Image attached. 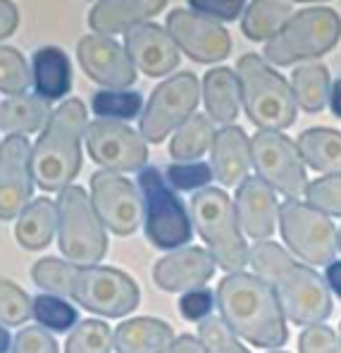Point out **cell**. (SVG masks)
Listing matches in <instances>:
<instances>
[{
  "mask_svg": "<svg viewBox=\"0 0 341 353\" xmlns=\"http://www.w3.org/2000/svg\"><path fill=\"white\" fill-rule=\"evenodd\" d=\"M258 277H262L275 292L284 315L293 325H322L332 315L329 284L315 270L296 263L279 243L256 241L248 253Z\"/></svg>",
  "mask_w": 341,
  "mask_h": 353,
  "instance_id": "obj_1",
  "label": "cell"
},
{
  "mask_svg": "<svg viewBox=\"0 0 341 353\" xmlns=\"http://www.w3.org/2000/svg\"><path fill=\"white\" fill-rule=\"evenodd\" d=\"M222 323L258 349H279L289 341L287 315L272 287L258 274L231 272L217 287Z\"/></svg>",
  "mask_w": 341,
  "mask_h": 353,
  "instance_id": "obj_2",
  "label": "cell"
},
{
  "mask_svg": "<svg viewBox=\"0 0 341 353\" xmlns=\"http://www.w3.org/2000/svg\"><path fill=\"white\" fill-rule=\"evenodd\" d=\"M86 105L79 98L62 103L50 115L41 137L31 146V172L43 191L72 186L81 170V139L86 137Z\"/></svg>",
  "mask_w": 341,
  "mask_h": 353,
  "instance_id": "obj_3",
  "label": "cell"
},
{
  "mask_svg": "<svg viewBox=\"0 0 341 353\" xmlns=\"http://www.w3.org/2000/svg\"><path fill=\"white\" fill-rule=\"evenodd\" d=\"M241 86V105L260 132H284L296 122V98L279 72L272 70L260 55H241L236 62Z\"/></svg>",
  "mask_w": 341,
  "mask_h": 353,
  "instance_id": "obj_4",
  "label": "cell"
},
{
  "mask_svg": "<svg viewBox=\"0 0 341 353\" xmlns=\"http://www.w3.org/2000/svg\"><path fill=\"white\" fill-rule=\"evenodd\" d=\"M191 217L200 239L208 243L210 256L225 272H241L251 248L241 234L234 201L215 186H205L191 199Z\"/></svg>",
  "mask_w": 341,
  "mask_h": 353,
  "instance_id": "obj_5",
  "label": "cell"
},
{
  "mask_svg": "<svg viewBox=\"0 0 341 353\" xmlns=\"http://www.w3.org/2000/svg\"><path fill=\"white\" fill-rule=\"evenodd\" d=\"M341 36V17L332 8H306L289 17V22L265 43V60L272 65L320 58L337 46Z\"/></svg>",
  "mask_w": 341,
  "mask_h": 353,
  "instance_id": "obj_6",
  "label": "cell"
},
{
  "mask_svg": "<svg viewBox=\"0 0 341 353\" xmlns=\"http://www.w3.org/2000/svg\"><path fill=\"white\" fill-rule=\"evenodd\" d=\"M58 243L62 256L79 268L98 265L105 258L107 236L91 199L81 186H67L58 196Z\"/></svg>",
  "mask_w": 341,
  "mask_h": 353,
  "instance_id": "obj_7",
  "label": "cell"
},
{
  "mask_svg": "<svg viewBox=\"0 0 341 353\" xmlns=\"http://www.w3.org/2000/svg\"><path fill=\"white\" fill-rule=\"evenodd\" d=\"M138 186L143 196V222H146V236L153 246L163 251H172L189 243L194 227L186 215V208L177 199L167 181L163 179L158 168H143L138 172Z\"/></svg>",
  "mask_w": 341,
  "mask_h": 353,
  "instance_id": "obj_8",
  "label": "cell"
},
{
  "mask_svg": "<svg viewBox=\"0 0 341 353\" xmlns=\"http://www.w3.org/2000/svg\"><path fill=\"white\" fill-rule=\"evenodd\" d=\"M251 163L258 176L289 201H298L308 191L301 150L282 132H258L251 139Z\"/></svg>",
  "mask_w": 341,
  "mask_h": 353,
  "instance_id": "obj_9",
  "label": "cell"
},
{
  "mask_svg": "<svg viewBox=\"0 0 341 353\" xmlns=\"http://www.w3.org/2000/svg\"><path fill=\"white\" fill-rule=\"evenodd\" d=\"M279 230L287 246L310 265L334 263L337 227L329 215L301 201H284L279 208Z\"/></svg>",
  "mask_w": 341,
  "mask_h": 353,
  "instance_id": "obj_10",
  "label": "cell"
},
{
  "mask_svg": "<svg viewBox=\"0 0 341 353\" xmlns=\"http://www.w3.org/2000/svg\"><path fill=\"white\" fill-rule=\"evenodd\" d=\"M198 98L200 86L194 72H179L167 81L158 84L151 93L148 105L143 108L141 122H138L141 137L148 143H160L172 129H179L194 117Z\"/></svg>",
  "mask_w": 341,
  "mask_h": 353,
  "instance_id": "obj_11",
  "label": "cell"
},
{
  "mask_svg": "<svg viewBox=\"0 0 341 353\" xmlns=\"http://www.w3.org/2000/svg\"><path fill=\"white\" fill-rule=\"evenodd\" d=\"M70 299H74L89 313L122 318L136 310L141 294L136 282L122 270L89 265V268H79Z\"/></svg>",
  "mask_w": 341,
  "mask_h": 353,
  "instance_id": "obj_12",
  "label": "cell"
},
{
  "mask_svg": "<svg viewBox=\"0 0 341 353\" xmlns=\"http://www.w3.org/2000/svg\"><path fill=\"white\" fill-rule=\"evenodd\" d=\"M91 203L103 227L117 236H129L143 220V196L122 174L101 170L91 176Z\"/></svg>",
  "mask_w": 341,
  "mask_h": 353,
  "instance_id": "obj_13",
  "label": "cell"
},
{
  "mask_svg": "<svg viewBox=\"0 0 341 353\" xmlns=\"http://www.w3.org/2000/svg\"><path fill=\"white\" fill-rule=\"evenodd\" d=\"M86 146L93 163L110 172H134L148 163L146 139L120 122H91L86 127Z\"/></svg>",
  "mask_w": 341,
  "mask_h": 353,
  "instance_id": "obj_14",
  "label": "cell"
},
{
  "mask_svg": "<svg viewBox=\"0 0 341 353\" xmlns=\"http://www.w3.org/2000/svg\"><path fill=\"white\" fill-rule=\"evenodd\" d=\"M167 34L172 36L174 46L196 62H220L231 53L229 31L196 10H172L167 14Z\"/></svg>",
  "mask_w": 341,
  "mask_h": 353,
  "instance_id": "obj_15",
  "label": "cell"
},
{
  "mask_svg": "<svg viewBox=\"0 0 341 353\" xmlns=\"http://www.w3.org/2000/svg\"><path fill=\"white\" fill-rule=\"evenodd\" d=\"M31 143L19 134H10L0 143V220L19 217L31 203Z\"/></svg>",
  "mask_w": 341,
  "mask_h": 353,
  "instance_id": "obj_16",
  "label": "cell"
},
{
  "mask_svg": "<svg viewBox=\"0 0 341 353\" xmlns=\"http://www.w3.org/2000/svg\"><path fill=\"white\" fill-rule=\"evenodd\" d=\"M76 60L89 79L101 86H110V91H129V86L136 81V67L124 46L107 36H84L76 46Z\"/></svg>",
  "mask_w": 341,
  "mask_h": 353,
  "instance_id": "obj_17",
  "label": "cell"
},
{
  "mask_svg": "<svg viewBox=\"0 0 341 353\" xmlns=\"http://www.w3.org/2000/svg\"><path fill=\"white\" fill-rule=\"evenodd\" d=\"M215 258L198 246L169 251L153 268V279L163 292H194L210 282L215 274Z\"/></svg>",
  "mask_w": 341,
  "mask_h": 353,
  "instance_id": "obj_18",
  "label": "cell"
},
{
  "mask_svg": "<svg viewBox=\"0 0 341 353\" xmlns=\"http://www.w3.org/2000/svg\"><path fill=\"white\" fill-rule=\"evenodd\" d=\"M124 50L134 67L146 77H165L179 65V48L167 29L158 24H138L124 34Z\"/></svg>",
  "mask_w": 341,
  "mask_h": 353,
  "instance_id": "obj_19",
  "label": "cell"
},
{
  "mask_svg": "<svg viewBox=\"0 0 341 353\" xmlns=\"http://www.w3.org/2000/svg\"><path fill=\"white\" fill-rule=\"evenodd\" d=\"M234 210L241 232H246V236L267 241L275 234V222L279 220L277 196L275 189L260 176H246L241 181V186L236 189Z\"/></svg>",
  "mask_w": 341,
  "mask_h": 353,
  "instance_id": "obj_20",
  "label": "cell"
},
{
  "mask_svg": "<svg viewBox=\"0 0 341 353\" xmlns=\"http://www.w3.org/2000/svg\"><path fill=\"white\" fill-rule=\"evenodd\" d=\"M210 168L213 176L222 186L241 184L248 176V170L253 168L251 163V139L246 132L236 124L222 127L215 137V143L210 148Z\"/></svg>",
  "mask_w": 341,
  "mask_h": 353,
  "instance_id": "obj_21",
  "label": "cell"
},
{
  "mask_svg": "<svg viewBox=\"0 0 341 353\" xmlns=\"http://www.w3.org/2000/svg\"><path fill=\"white\" fill-rule=\"evenodd\" d=\"M167 8L165 0H101L91 8L89 27L98 36H115L132 27L146 24V19L160 14Z\"/></svg>",
  "mask_w": 341,
  "mask_h": 353,
  "instance_id": "obj_22",
  "label": "cell"
},
{
  "mask_svg": "<svg viewBox=\"0 0 341 353\" xmlns=\"http://www.w3.org/2000/svg\"><path fill=\"white\" fill-rule=\"evenodd\" d=\"M172 341V327L155 318L127 320L112 334L117 353H167Z\"/></svg>",
  "mask_w": 341,
  "mask_h": 353,
  "instance_id": "obj_23",
  "label": "cell"
},
{
  "mask_svg": "<svg viewBox=\"0 0 341 353\" xmlns=\"http://www.w3.org/2000/svg\"><path fill=\"white\" fill-rule=\"evenodd\" d=\"M203 101L208 117L229 127L241 108V86L236 72H231L229 67L208 70V74L203 77Z\"/></svg>",
  "mask_w": 341,
  "mask_h": 353,
  "instance_id": "obj_24",
  "label": "cell"
},
{
  "mask_svg": "<svg viewBox=\"0 0 341 353\" xmlns=\"http://www.w3.org/2000/svg\"><path fill=\"white\" fill-rule=\"evenodd\" d=\"M55 230H58V203L50 199H36L19 212L14 239L27 251H41L53 241Z\"/></svg>",
  "mask_w": 341,
  "mask_h": 353,
  "instance_id": "obj_25",
  "label": "cell"
},
{
  "mask_svg": "<svg viewBox=\"0 0 341 353\" xmlns=\"http://www.w3.org/2000/svg\"><path fill=\"white\" fill-rule=\"evenodd\" d=\"M31 81L39 93V98L48 101H58L65 96L72 86V65L70 58L55 46H45V48L34 53V70H31Z\"/></svg>",
  "mask_w": 341,
  "mask_h": 353,
  "instance_id": "obj_26",
  "label": "cell"
},
{
  "mask_svg": "<svg viewBox=\"0 0 341 353\" xmlns=\"http://www.w3.org/2000/svg\"><path fill=\"white\" fill-rule=\"evenodd\" d=\"M303 163L322 174H341V132L337 129H308L296 141Z\"/></svg>",
  "mask_w": 341,
  "mask_h": 353,
  "instance_id": "obj_27",
  "label": "cell"
},
{
  "mask_svg": "<svg viewBox=\"0 0 341 353\" xmlns=\"http://www.w3.org/2000/svg\"><path fill=\"white\" fill-rule=\"evenodd\" d=\"M50 119L48 103L39 96H12L0 103V129L12 134H34Z\"/></svg>",
  "mask_w": 341,
  "mask_h": 353,
  "instance_id": "obj_28",
  "label": "cell"
},
{
  "mask_svg": "<svg viewBox=\"0 0 341 353\" xmlns=\"http://www.w3.org/2000/svg\"><path fill=\"white\" fill-rule=\"evenodd\" d=\"M291 17V5L275 0H256L248 3L241 19V31L251 41H270Z\"/></svg>",
  "mask_w": 341,
  "mask_h": 353,
  "instance_id": "obj_29",
  "label": "cell"
},
{
  "mask_svg": "<svg viewBox=\"0 0 341 353\" xmlns=\"http://www.w3.org/2000/svg\"><path fill=\"white\" fill-rule=\"evenodd\" d=\"M215 124L208 115H194L186 124L177 129V134L169 141V155L177 163H189L213 148L215 143Z\"/></svg>",
  "mask_w": 341,
  "mask_h": 353,
  "instance_id": "obj_30",
  "label": "cell"
},
{
  "mask_svg": "<svg viewBox=\"0 0 341 353\" xmlns=\"http://www.w3.org/2000/svg\"><path fill=\"white\" fill-rule=\"evenodd\" d=\"M329 70L324 65H303L291 74V91L296 105L306 112H320L329 101Z\"/></svg>",
  "mask_w": 341,
  "mask_h": 353,
  "instance_id": "obj_31",
  "label": "cell"
},
{
  "mask_svg": "<svg viewBox=\"0 0 341 353\" xmlns=\"http://www.w3.org/2000/svg\"><path fill=\"white\" fill-rule=\"evenodd\" d=\"M79 272V265L70 261H55V258H43L31 268V279L36 287L43 292L58 294V296H72L74 279Z\"/></svg>",
  "mask_w": 341,
  "mask_h": 353,
  "instance_id": "obj_32",
  "label": "cell"
},
{
  "mask_svg": "<svg viewBox=\"0 0 341 353\" xmlns=\"http://www.w3.org/2000/svg\"><path fill=\"white\" fill-rule=\"evenodd\" d=\"M112 332L103 320H81L67 336L65 353H110Z\"/></svg>",
  "mask_w": 341,
  "mask_h": 353,
  "instance_id": "obj_33",
  "label": "cell"
},
{
  "mask_svg": "<svg viewBox=\"0 0 341 353\" xmlns=\"http://www.w3.org/2000/svg\"><path fill=\"white\" fill-rule=\"evenodd\" d=\"M141 103L143 98L138 91H110V88H105V91H98L93 96V112L103 119H110V122L132 119L138 115Z\"/></svg>",
  "mask_w": 341,
  "mask_h": 353,
  "instance_id": "obj_34",
  "label": "cell"
},
{
  "mask_svg": "<svg viewBox=\"0 0 341 353\" xmlns=\"http://www.w3.org/2000/svg\"><path fill=\"white\" fill-rule=\"evenodd\" d=\"M31 86V72L27 60L17 48L0 46V93L8 96H24Z\"/></svg>",
  "mask_w": 341,
  "mask_h": 353,
  "instance_id": "obj_35",
  "label": "cell"
},
{
  "mask_svg": "<svg viewBox=\"0 0 341 353\" xmlns=\"http://www.w3.org/2000/svg\"><path fill=\"white\" fill-rule=\"evenodd\" d=\"M29 318H34V303L29 294L10 279H0V323L17 327Z\"/></svg>",
  "mask_w": 341,
  "mask_h": 353,
  "instance_id": "obj_36",
  "label": "cell"
},
{
  "mask_svg": "<svg viewBox=\"0 0 341 353\" xmlns=\"http://www.w3.org/2000/svg\"><path fill=\"white\" fill-rule=\"evenodd\" d=\"M34 318L50 332H70L76 325L79 313L58 296H36Z\"/></svg>",
  "mask_w": 341,
  "mask_h": 353,
  "instance_id": "obj_37",
  "label": "cell"
},
{
  "mask_svg": "<svg viewBox=\"0 0 341 353\" xmlns=\"http://www.w3.org/2000/svg\"><path fill=\"white\" fill-rule=\"evenodd\" d=\"M198 339L203 341L208 353H251L239 344L236 334L222 323V318H215V315H208L205 320H200Z\"/></svg>",
  "mask_w": 341,
  "mask_h": 353,
  "instance_id": "obj_38",
  "label": "cell"
},
{
  "mask_svg": "<svg viewBox=\"0 0 341 353\" xmlns=\"http://www.w3.org/2000/svg\"><path fill=\"white\" fill-rule=\"evenodd\" d=\"M308 205L324 215H341V174H327L310 181L306 191Z\"/></svg>",
  "mask_w": 341,
  "mask_h": 353,
  "instance_id": "obj_39",
  "label": "cell"
},
{
  "mask_svg": "<svg viewBox=\"0 0 341 353\" xmlns=\"http://www.w3.org/2000/svg\"><path fill=\"white\" fill-rule=\"evenodd\" d=\"M213 179V168L205 163H174L167 168V181L177 191L205 189Z\"/></svg>",
  "mask_w": 341,
  "mask_h": 353,
  "instance_id": "obj_40",
  "label": "cell"
},
{
  "mask_svg": "<svg viewBox=\"0 0 341 353\" xmlns=\"http://www.w3.org/2000/svg\"><path fill=\"white\" fill-rule=\"evenodd\" d=\"M298 353H341L339 334L327 325H310L298 336Z\"/></svg>",
  "mask_w": 341,
  "mask_h": 353,
  "instance_id": "obj_41",
  "label": "cell"
},
{
  "mask_svg": "<svg viewBox=\"0 0 341 353\" xmlns=\"http://www.w3.org/2000/svg\"><path fill=\"white\" fill-rule=\"evenodd\" d=\"M12 353H60V351L53 334H48L41 327H27L14 339Z\"/></svg>",
  "mask_w": 341,
  "mask_h": 353,
  "instance_id": "obj_42",
  "label": "cell"
},
{
  "mask_svg": "<svg viewBox=\"0 0 341 353\" xmlns=\"http://www.w3.org/2000/svg\"><path fill=\"white\" fill-rule=\"evenodd\" d=\"M191 10L205 14L210 19H222V22H231L246 10V3L241 0H191Z\"/></svg>",
  "mask_w": 341,
  "mask_h": 353,
  "instance_id": "obj_43",
  "label": "cell"
},
{
  "mask_svg": "<svg viewBox=\"0 0 341 353\" xmlns=\"http://www.w3.org/2000/svg\"><path fill=\"white\" fill-rule=\"evenodd\" d=\"M213 294L205 292V289H194V292H186L179 299V310H182V318L186 320H203L213 310Z\"/></svg>",
  "mask_w": 341,
  "mask_h": 353,
  "instance_id": "obj_44",
  "label": "cell"
},
{
  "mask_svg": "<svg viewBox=\"0 0 341 353\" xmlns=\"http://www.w3.org/2000/svg\"><path fill=\"white\" fill-rule=\"evenodd\" d=\"M17 24H19L17 8H14L12 3L0 0V41L8 39V36H12L14 29H17Z\"/></svg>",
  "mask_w": 341,
  "mask_h": 353,
  "instance_id": "obj_45",
  "label": "cell"
},
{
  "mask_svg": "<svg viewBox=\"0 0 341 353\" xmlns=\"http://www.w3.org/2000/svg\"><path fill=\"white\" fill-rule=\"evenodd\" d=\"M167 353H208V351H205L200 339H196V336H191V334H182L172 341Z\"/></svg>",
  "mask_w": 341,
  "mask_h": 353,
  "instance_id": "obj_46",
  "label": "cell"
},
{
  "mask_svg": "<svg viewBox=\"0 0 341 353\" xmlns=\"http://www.w3.org/2000/svg\"><path fill=\"white\" fill-rule=\"evenodd\" d=\"M327 284L334 289L339 296H341V261H334V263H329L327 265Z\"/></svg>",
  "mask_w": 341,
  "mask_h": 353,
  "instance_id": "obj_47",
  "label": "cell"
},
{
  "mask_svg": "<svg viewBox=\"0 0 341 353\" xmlns=\"http://www.w3.org/2000/svg\"><path fill=\"white\" fill-rule=\"evenodd\" d=\"M329 105H332L334 115L341 117V79L334 81V86L329 88Z\"/></svg>",
  "mask_w": 341,
  "mask_h": 353,
  "instance_id": "obj_48",
  "label": "cell"
},
{
  "mask_svg": "<svg viewBox=\"0 0 341 353\" xmlns=\"http://www.w3.org/2000/svg\"><path fill=\"white\" fill-rule=\"evenodd\" d=\"M10 349V334L0 327V353H8Z\"/></svg>",
  "mask_w": 341,
  "mask_h": 353,
  "instance_id": "obj_49",
  "label": "cell"
},
{
  "mask_svg": "<svg viewBox=\"0 0 341 353\" xmlns=\"http://www.w3.org/2000/svg\"><path fill=\"white\" fill-rule=\"evenodd\" d=\"M337 248H339V251H341V230L337 232Z\"/></svg>",
  "mask_w": 341,
  "mask_h": 353,
  "instance_id": "obj_50",
  "label": "cell"
},
{
  "mask_svg": "<svg viewBox=\"0 0 341 353\" xmlns=\"http://www.w3.org/2000/svg\"><path fill=\"white\" fill-rule=\"evenodd\" d=\"M339 341H341V325H339Z\"/></svg>",
  "mask_w": 341,
  "mask_h": 353,
  "instance_id": "obj_51",
  "label": "cell"
},
{
  "mask_svg": "<svg viewBox=\"0 0 341 353\" xmlns=\"http://www.w3.org/2000/svg\"><path fill=\"white\" fill-rule=\"evenodd\" d=\"M272 353H284V351H272Z\"/></svg>",
  "mask_w": 341,
  "mask_h": 353,
  "instance_id": "obj_52",
  "label": "cell"
}]
</instances>
